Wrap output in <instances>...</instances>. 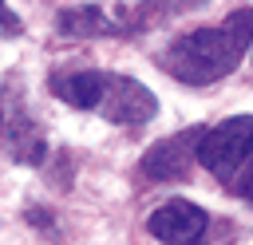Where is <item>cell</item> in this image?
Here are the masks:
<instances>
[{
	"label": "cell",
	"instance_id": "1",
	"mask_svg": "<svg viewBox=\"0 0 253 245\" xmlns=\"http://www.w3.org/2000/svg\"><path fill=\"white\" fill-rule=\"evenodd\" d=\"M249 47H253V8H241L221 24H210V28H198L190 36L174 40L158 55V67L166 75H174L178 83L206 87V83H217L221 75H229Z\"/></svg>",
	"mask_w": 253,
	"mask_h": 245
},
{
	"label": "cell",
	"instance_id": "2",
	"mask_svg": "<svg viewBox=\"0 0 253 245\" xmlns=\"http://www.w3.org/2000/svg\"><path fill=\"white\" fill-rule=\"evenodd\" d=\"M198 162L217 182L245 194L253 186V115H237V119H225L213 130H202Z\"/></svg>",
	"mask_w": 253,
	"mask_h": 245
},
{
	"label": "cell",
	"instance_id": "3",
	"mask_svg": "<svg viewBox=\"0 0 253 245\" xmlns=\"http://www.w3.org/2000/svg\"><path fill=\"white\" fill-rule=\"evenodd\" d=\"M95 111L111 122H126V126H138L146 122L154 111H158V99L130 75H111L103 71V91H99V103Z\"/></svg>",
	"mask_w": 253,
	"mask_h": 245
},
{
	"label": "cell",
	"instance_id": "4",
	"mask_svg": "<svg viewBox=\"0 0 253 245\" xmlns=\"http://www.w3.org/2000/svg\"><path fill=\"white\" fill-rule=\"evenodd\" d=\"M146 225H150V233H154L162 245H202L210 217H206L202 205H194V202H186V198H174V202L158 205Z\"/></svg>",
	"mask_w": 253,
	"mask_h": 245
},
{
	"label": "cell",
	"instance_id": "5",
	"mask_svg": "<svg viewBox=\"0 0 253 245\" xmlns=\"http://www.w3.org/2000/svg\"><path fill=\"white\" fill-rule=\"evenodd\" d=\"M198 142H202V126L182 130V134L158 142L154 150H146V158H142V174L154 178V182H178V178H190Z\"/></svg>",
	"mask_w": 253,
	"mask_h": 245
},
{
	"label": "cell",
	"instance_id": "6",
	"mask_svg": "<svg viewBox=\"0 0 253 245\" xmlns=\"http://www.w3.org/2000/svg\"><path fill=\"white\" fill-rule=\"evenodd\" d=\"M0 28H4V32H20V20L12 16V8H8V4H0Z\"/></svg>",
	"mask_w": 253,
	"mask_h": 245
},
{
	"label": "cell",
	"instance_id": "7",
	"mask_svg": "<svg viewBox=\"0 0 253 245\" xmlns=\"http://www.w3.org/2000/svg\"><path fill=\"white\" fill-rule=\"evenodd\" d=\"M241 198H245V202H249V205H253V186H249V190H245V194H241Z\"/></svg>",
	"mask_w": 253,
	"mask_h": 245
}]
</instances>
